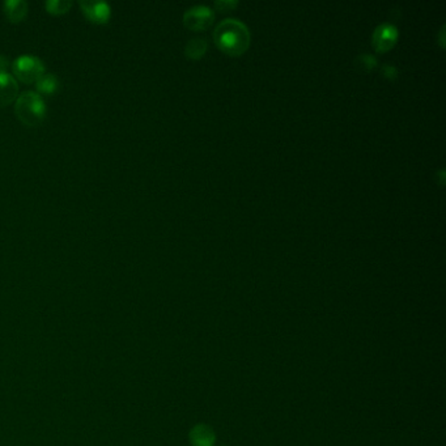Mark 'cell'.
Here are the masks:
<instances>
[{
  "instance_id": "cell-13",
  "label": "cell",
  "mask_w": 446,
  "mask_h": 446,
  "mask_svg": "<svg viewBox=\"0 0 446 446\" xmlns=\"http://www.w3.org/2000/svg\"><path fill=\"white\" fill-rule=\"evenodd\" d=\"M355 63H356V66L360 67L361 70L370 71L372 68H375V66H377V59H375V56H372V54H360V56H358V58L355 59Z\"/></svg>"
},
{
  "instance_id": "cell-12",
  "label": "cell",
  "mask_w": 446,
  "mask_h": 446,
  "mask_svg": "<svg viewBox=\"0 0 446 446\" xmlns=\"http://www.w3.org/2000/svg\"><path fill=\"white\" fill-rule=\"evenodd\" d=\"M45 7L53 15H62L71 9L72 1L70 0H48L45 3Z\"/></svg>"
},
{
  "instance_id": "cell-11",
  "label": "cell",
  "mask_w": 446,
  "mask_h": 446,
  "mask_svg": "<svg viewBox=\"0 0 446 446\" xmlns=\"http://www.w3.org/2000/svg\"><path fill=\"white\" fill-rule=\"evenodd\" d=\"M207 48V40H204L202 37H195L186 43L185 53H186V56H190L192 59H197L206 53Z\"/></svg>"
},
{
  "instance_id": "cell-4",
  "label": "cell",
  "mask_w": 446,
  "mask_h": 446,
  "mask_svg": "<svg viewBox=\"0 0 446 446\" xmlns=\"http://www.w3.org/2000/svg\"><path fill=\"white\" fill-rule=\"evenodd\" d=\"M214 11L208 6H194L185 12L184 23L189 29L202 31L214 21Z\"/></svg>"
},
{
  "instance_id": "cell-5",
  "label": "cell",
  "mask_w": 446,
  "mask_h": 446,
  "mask_svg": "<svg viewBox=\"0 0 446 446\" xmlns=\"http://www.w3.org/2000/svg\"><path fill=\"white\" fill-rule=\"evenodd\" d=\"M397 37H398L397 26L390 23H383L375 28L372 41L378 51H385L394 45Z\"/></svg>"
},
{
  "instance_id": "cell-14",
  "label": "cell",
  "mask_w": 446,
  "mask_h": 446,
  "mask_svg": "<svg viewBox=\"0 0 446 446\" xmlns=\"http://www.w3.org/2000/svg\"><path fill=\"white\" fill-rule=\"evenodd\" d=\"M215 4L220 11H225V9L228 11V9H233L234 6H237V1H234V0H217Z\"/></svg>"
},
{
  "instance_id": "cell-3",
  "label": "cell",
  "mask_w": 446,
  "mask_h": 446,
  "mask_svg": "<svg viewBox=\"0 0 446 446\" xmlns=\"http://www.w3.org/2000/svg\"><path fill=\"white\" fill-rule=\"evenodd\" d=\"M12 71L16 75L17 79L24 83H33L37 81L45 72V66L37 56H21L12 63Z\"/></svg>"
},
{
  "instance_id": "cell-7",
  "label": "cell",
  "mask_w": 446,
  "mask_h": 446,
  "mask_svg": "<svg viewBox=\"0 0 446 446\" xmlns=\"http://www.w3.org/2000/svg\"><path fill=\"white\" fill-rule=\"evenodd\" d=\"M19 93L17 80L9 72H0V106L11 104Z\"/></svg>"
},
{
  "instance_id": "cell-1",
  "label": "cell",
  "mask_w": 446,
  "mask_h": 446,
  "mask_svg": "<svg viewBox=\"0 0 446 446\" xmlns=\"http://www.w3.org/2000/svg\"><path fill=\"white\" fill-rule=\"evenodd\" d=\"M214 38L217 46L229 54H241L247 50L250 33L247 25L237 19H225L216 26Z\"/></svg>"
},
{
  "instance_id": "cell-6",
  "label": "cell",
  "mask_w": 446,
  "mask_h": 446,
  "mask_svg": "<svg viewBox=\"0 0 446 446\" xmlns=\"http://www.w3.org/2000/svg\"><path fill=\"white\" fill-rule=\"evenodd\" d=\"M80 7L83 9L84 15L93 23L105 24L110 19L112 9L110 6L105 1H80Z\"/></svg>"
},
{
  "instance_id": "cell-10",
  "label": "cell",
  "mask_w": 446,
  "mask_h": 446,
  "mask_svg": "<svg viewBox=\"0 0 446 446\" xmlns=\"http://www.w3.org/2000/svg\"><path fill=\"white\" fill-rule=\"evenodd\" d=\"M37 89L43 95H51L59 87V80L54 73H42L37 79Z\"/></svg>"
},
{
  "instance_id": "cell-15",
  "label": "cell",
  "mask_w": 446,
  "mask_h": 446,
  "mask_svg": "<svg viewBox=\"0 0 446 446\" xmlns=\"http://www.w3.org/2000/svg\"><path fill=\"white\" fill-rule=\"evenodd\" d=\"M383 72L385 73V76H388L390 79H394L397 76V73H398L397 68L394 66H391V64H385L383 67Z\"/></svg>"
},
{
  "instance_id": "cell-16",
  "label": "cell",
  "mask_w": 446,
  "mask_h": 446,
  "mask_svg": "<svg viewBox=\"0 0 446 446\" xmlns=\"http://www.w3.org/2000/svg\"><path fill=\"white\" fill-rule=\"evenodd\" d=\"M7 56H0V72H7V67L9 66Z\"/></svg>"
},
{
  "instance_id": "cell-9",
  "label": "cell",
  "mask_w": 446,
  "mask_h": 446,
  "mask_svg": "<svg viewBox=\"0 0 446 446\" xmlns=\"http://www.w3.org/2000/svg\"><path fill=\"white\" fill-rule=\"evenodd\" d=\"M3 9L12 23H19L24 20L28 14V3L24 0H7Z\"/></svg>"
},
{
  "instance_id": "cell-8",
  "label": "cell",
  "mask_w": 446,
  "mask_h": 446,
  "mask_svg": "<svg viewBox=\"0 0 446 446\" xmlns=\"http://www.w3.org/2000/svg\"><path fill=\"white\" fill-rule=\"evenodd\" d=\"M190 441L192 446H214L215 433L207 425L199 424L190 432Z\"/></svg>"
},
{
  "instance_id": "cell-2",
  "label": "cell",
  "mask_w": 446,
  "mask_h": 446,
  "mask_svg": "<svg viewBox=\"0 0 446 446\" xmlns=\"http://www.w3.org/2000/svg\"><path fill=\"white\" fill-rule=\"evenodd\" d=\"M15 113L26 126H37L46 115V104L38 92L25 90L17 97Z\"/></svg>"
}]
</instances>
